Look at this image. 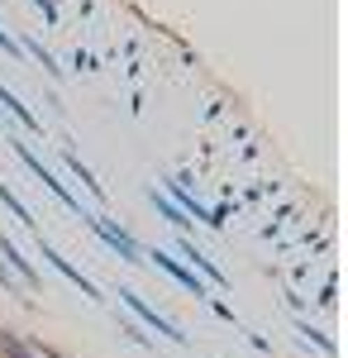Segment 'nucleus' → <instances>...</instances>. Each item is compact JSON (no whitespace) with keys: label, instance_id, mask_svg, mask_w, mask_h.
I'll return each mask as SVG.
<instances>
[{"label":"nucleus","instance_id":"obj_1","mask_svg":"<svg viewBox=\"0 0 348 358\" xmlns=\"http://www.w3.org/2000/svg\"><path fill=\"white\" fill-rule=\"evenodd\" d=\"M119 301L129 306V310H134V315H138V320H143V325H148V330H153V334H162V339H172V344H191L187 334L177 330V325H172V320H167L162 310H153V306L143 301L138 292H129V287H119Z\"/></svg>","mask_w":348,"mask_h":358},{"label":"nucleus","instance_id":"obj_2","mask_svg":"<svg viewBox=\"0 0 348 358\" xmlns=\"http://www.w3.org/2000/svg\"><path fill=\"white\" fill-rule=\"evenodd\" d=\"M81 220L91 224V229H96V234H101V239H106V244L115 248V253H119L124 263H143V248H138V239L129 234V229H119V224L101 220V215H91V210H81Z\"/></svg>","mask_w":348,"mask_h":358},{"label":"nucleus","instance_id":"obj_3","mask_svg":"<svg viewBox=\"0 0 348 358\" xmlns=\"http://www.w3.org/2000/svg\"><path fill=\"white\" fill-rule=\"evenodd\" d=\"M15 153H20V163H24L29 172H34V177H38V182H43V187H48V192H53L57 201L67 206V210H72V215H81V201H77V196H72V192H67V187H62V182H57V177H53V172H48V167H43V163H38V158H34V153H29L24 143H15Z\"/></svg>","mask_w":348,"mask_h":358},{"label":"nucleus","instance_id":"obj_4","mask_svg":"<svg viewBox=\"0 0 348 358\" xmlns=\"http://www.w3.org/2000/svg\"><path fill=\"white\" fill-rule=\"evenodd\" d=\"M148 258H153V268H162V273L172 277V282H177V287H187L191 296H210V292H205V282H201V277L191 273V268H182V263H177V258H167V253H162V248H153V253H148Z\"/></svg>","mask_w":348,"mask_h":358},{"label":"nucleus","instance_id":"obj_5","mask_svg":"<svg viewBox=\"0 0 348 358\" xmlns=\"http://www.w3.org/2000/svg\"><path fill=\"white\" fill-rule=\"evenodd\" d=\"M38 253H43V258H48V263H53V268H57L62 277H67L72 287H81V296H96V282H91L86 273H77V268H72V263H67V258H62V253H57V248L48 244V239H38Z\"/></svg>","mask_w":348,"mask_h":358},{"label":"nucleus","instance_id":"obj_6","mask_svg":"<svg viewBox=\"0 0 348 358\" xmlns=\"http://www.w3.org/2000/svg\"><path fill=\"white\" fill-rule=\"evenodd\" d=\"M0 258H5V263H0V268H10V273L20 277V282H24V287H38V273H34V268H29L24 258H20V248L10 244V239H5V234H0Z\"/></svg>","mask_w":348,"mask_h":358},{"label":"nucleus","instance_id":"obj_7","mask_svg":"<svg viewBox=\"0 0 348 358\" xmlns=\"http://www.w3.org/2000/svg\"><path fill=\"white\" fill-rule=\"evenodd\" d=\"M177 248H182V258H191V268H201V273H205V282L224 287V273H219V268H215V263H210V258H205L196 244H191V239H177Z\"/></svg>","mask_w":348,"mask_h":358},{"label":"nucleus","instance_id":"obj_8","mask_svg":"<svg viewBox=\"0 0 348 358\" xmlns=\"http://www.w3.org/2000/svg\"><path fill=\"white\" fill-rule=\"evenodd\" d=\"M0 106H5V110L15 115V120H20L24 129H43V124L34 120V110H29V106H20V96H15V91H5V82H0Z\"/></svg>","mask_w":348,"mask_h":358},{"label":"nucleus","instance_id":"obj_9","mask_svg":"<svg viewBox=\"0 0 348 358\" xmlns=\"http://www.w3.org/2000/svg\"><path fill=\"white\" fill-rule=\"evenodd\" d=\"M67 167H72V172H77V177H81V182H86V192H91V196H96V201H101V196H106V192H101V182H96V177H91V167H86V163H81V158H77V153H67Z\"/></svg>","mask_w":348,"mask_h":358},{"label":"nucleus","instance_id":"obj_10","mask_svg":"<svg viewBox=\"0 0 348 358\" xmlns=\"http://www.w3.org/2000/svg\"><path fill=\"white\" fill-rule=\"evenodd\" d=\"M148 201H153V206H158V210H162V215H167V220H172V224H177V229L187 224V215H182L177 206H172V196H158V192H148Z\"/></svg>","mask_w":348,"mask_h":358},{"label":"nucleus","instance_id":"obj_11","mask_svg":"<svg viewBox=\"0 0 348 358\" xmlns=\"http://www.w3.org/2000/svg\"><path fill=\"white\" fill-rule=\"evenodd\" d=\"M0 201H5V206H10V210H15V220L34 224V215H29V210H24V201H20V196L10 192V187H5V182H0Z\"/></svg>","mask_w":348,"mask_h":358},{"label":"nucleus","instance_id":"obj_12","mask_svg":"<svg viewBox=\"0 0 348 358\" xmlns=\"http://www.w3.org/2000/svg\"><path fill=\"white\" fill-rule=\"evenodd\" d=\"M29 53L38 57V62H43V67H48V72H57V67H53V53H48V48H38V43H29Z\"/></svg>","mask_w":348,"mask_h":358},{"label":"nucleus","instance_id":"obj_13","mask_svg":"<svg viewBox=\"0 0 348 358\" xmlns=\"http://www.w3.org/2000/svg\"><path fill=\"white\" fill-rule=\"evenodd\" d=\"M0 48H5V53H20V43H15V38H10L5 29H0Z\"/></svg>","mask_w":348,"mask_h":358}]
</instances>
